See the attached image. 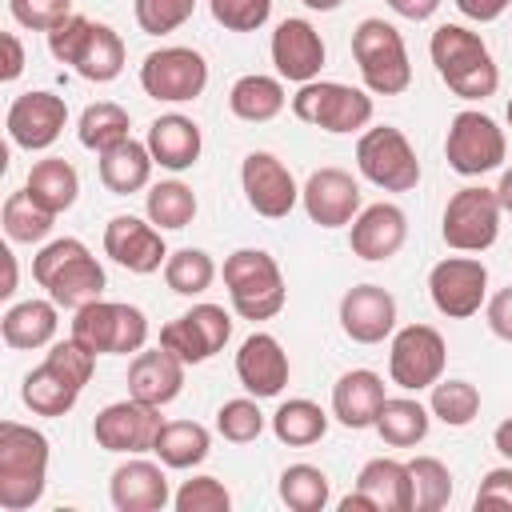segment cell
<instances>
[{"label": "cell", "mask_w": 512, "mask_h": 512, "mask_svg": "<svg viewBox=\"0 0 512 512\" xmlns=\"http://www.w3.org/2000/svg\"><path fill=\"white\" fill-rule=\"evenodd\" d=\"M488 328H492L500 340L512 344V284L500 288V292L488 300Z\"/></svg>", "instance_id": "816d5d0a"}, {"label": "cell", "mask_w": 512, "mask_h": 512, "mask_svg": "<svg viewBox=\"0 0 512 512\" xmlns=\"http://www.w3.org/2000/svg\"><path fill=\"white\" fill-rule=\"evenodd\" d=\"M476 508H512V468H492L480 480Z\"/></svg>", "instance_id": "f907efd6"}, {"label": "cell", "mask_w": 512, "mask_h": 512, "mask_svg": "<svg viewBox=\"0 0 512 512\" xmlns=\"http://www.w3.org/2000/svg\"><path fill=\"white\" fill-rule=\"evenodd\" d=\"M228 108H232V116H240L248 124H264V120H272V116L284 112V84L276 76L248 72V76H240L232 84Z\"/></svg>", "instance_id": "836d02e7"}, {"label": "cell", "mask_w": 512, "mask_h": 512, "mask_svg": "<svg viewBox=\"0 0 512 512\" xmlns=\"http://www.w3.org/2000/svg\"><path fill=\"white\" fill-rule=\"evenodd\" d=\"M240 184H244V196H248L252 212H260L268 220L288 216L300 200V188H296L292 172L272 152H248L244 164H240Z\"/></svg>", "instance_id": "ac0fdd59"}, {"label": "cell", "mask_w": 512, "mask_h": 512, "mask_svg": "<svg viewBox=\"0 0 512 512\" xmlns=\"http://www.w3.org/2000/svg\"><path fill=\"white\" fill-rule=\"evenodd\" d=\"M92 368H96V352H88L80 340L68 336L60 344H52L44 364L24 376L20 396L36 416H64V412H72L84 384L92 380Z\"/></svg>", "instance_id": "6da1fadb"}, {"label": "cell", "mask_w": 512, "mask_h": 512, "mask_svg": "<svg viewBox=\"0 0 512 512\" xmlns=\"http://www.w3.org/2000/svg\"><path fill=\"white\" fill-rule=\"evenodd\" d=\"M152 152H148V144H140V140H120L116 148H108V152H100V184L108 188V192H116V196H128V192H140L144 184H148V176H152Z\"/></svg>", "instance_id": "4dcf8cb0"}, {"label": "cell", "mask_w": 512, "mask_h": 512, "mask_svg": "<svg viewBox=\"0 0 512 512\" xmlns=\"http://www.w3.org/2000/svg\"><path fill=\"white\" fill-rule=\"evenodd\" d=\"M272 432L288 448H308V444H316L328 432V412L320 404L304 400V396L300 400H284L272 412Z\"/></svg>", "instance_id": "8d00e7d4"}, {"label": "cell", "mask_w": 512, "mask_h": 512, "mask_svg": "<svg viewBox=\"0 0 512 512\" xmlns=\"http://www.w3.org/2000/svg\"><path fill=\"white\" fill-rule=\"evenodd\" d=\"M208 84V64L196 48H156L144 56L140 64V88L152 96V100H164V104H184V100H196Z\"/></svg>", "instance_id": "4fadbf2b"}, {"label": "cell", "mask_w": 512, "mask_h": 512, "mask_svg": "<svg viewBox=\"0 0 512 512\" xmlns=\"http://www.w3.org/2000/svg\"><path fill=\"white\" fill-rule=\"evenodd\" d=\"M208 8L228 32H256L272 16V0H208Z\"/></svg>", "instance_id": "c3c4849f"}, {"label": "cell", "mask_w": 512, "mask_h": 512, "mask_svg": "<svg viewBox=\"0 0 512 512\" xmlns=\"http://www.w3.org/2000/svg\"><path fill=\"white\" fill-rule=\"evenodd\" d=\"M356 492L368 500L372 512H412V484H408V464L376 456L360 468Z\"/></svg>", "instance_id": "f546056e"}, {"label": "cell", "mask_w": 512, "mask_h": 512, "mask_svg": "<svg viewBox=\"0 0 512 512\" xmlns=\"http://www.w3.org/2000/svg\"><path fill=\"white\" fill-rule=\"evenodd\" d=\"M388 8L404 20H428L440 8V0H388Z\"/></svg>", "instance_id": "11a10c76"}, {"label": "cell", "mask_w": 512, "mask_h": 512, "mask_svg": "<svg viewBox=\"0 0 512 512\" xmlns=\"http://www.w3.org/2000/svg\"><path fill=\"white\" fill-rule=\"evenodd\" d=\"M164 280H168V288L180 292V296H200V292H208V284L216 280V264H212V256L200 252V248H180V252H168V260H164Z\"/></svg>", "instance_id": "7bdbcfd3"}, {"label": "cell", "mask_w": 512, "mask_h": 512, "mask_svg": "<svg viewBox=\"0 0 512 512\" xmlns=\"http://www.w3.org/2000/svg\"><path fill=\"white\" fill-rule=\"evenodd\" d=\"M212 448V436L204 424L196 420H164L160 436H156V456L164 468H196Z\"/></svg>", "instance_id": "d590c367"}, {"label": "cell", "mask_w": 512, "mask_h": 512, "mask_svg": "<svg viewBox=\"0 0 512 512\" xmlns=\"http://www.w3.org/2000/svg\"><path fill=\"white\" fill-rule=\"evenodd\" d=\"M184 388V360L176 352H168L164 344L152 352H136L128 364V396L164 408L168 400H176Z\"/></svg>", "instance_id": "484cf974"}, {"label": "cell", "mask_w": 512, "mask_h": 512, "mask_svg": "<svg viewBox=\"0 0 512 512\" xmlns=\"http://www.w3.org/2000/svg\"><path fill=\"white\" fill-rule=\"evenodd\" d=\"M272 64L284 80H296V84H308L320 76L324 68V40L320 32L300 20V16H288L276 24L272 32Z\"/></svg>", "instance_id": "603a6c76"}, {"label": "cell", "mask_w": 512, "mask_h": 512, "mask_svg": "<svg viewBox=\"0 0 512 512\" xmlns=\"http://www.w3.org/2000/svg\"><path fill=\"white\" fill-rule=\"evenodd\" d=\"M148 220L160 228V232H176V228H188L192 216H196V196L188 184L180 180H164V184H152L148 192Z\"/></svg>", "instance_id": "ab89813d"}, {"label": "cell", "mask_w": 512, "mask_h": 512, "mask_svg": "<svg viewBox=\"0 0 512 512\" xmlns=\"http://www.w3.org/2000/svg\"><path fill=\"white\" fill-rule=\"evenodd\" d=\"M108 496H112L116 512H160V508L172 504L168 476L152 460H128V464H120L112 472Z\"/></svg>", "instance_id": "d4e9b609"}, {"label": "cell", "mask_w": 512, "mask_h": 512, "mask_svg": "<svg viewBox=\"0 0 512 512\" xmlns=\"http://www.w3.org/2000/svg\"><path fill=\"white\" fill-rule=\"evenodd\" d=\"M428 296L436 312L464 320L476 316L484 296H488V268L476 256H448L428 272Z\"/></svg>", "instance_id": "e0dca14e"}, {"label": "cell", "mask_w": 512, "mask_h": 512, "mask_svg": "<svg viewBox=\"0 0 512 512\" xmlns=\"http://www.w3.org/2000/svg\"><path fill=\"white\" fill-rule=\"evenodd\" d=\"M508 124H512V100H508Z\"/></svg>", "instance_id": "94428289"}, {"label": "cell", "mask_w": 512, "mask_h": 512, "mask_svg": "<svg viewBox=\"0 0 512 512\" xmlns=\"http://www.w3.org/2000/svg\"><path fill=\"white\" fill-rule=\"evenodd\" d=\"M304 212L320 228H344L360 216V184L344 168H316L300 188Z\"/></svg>", "instance_id": "ffe728a7"}, {"label": "cell", "mask_w": 512, "mask_h": 512, "mask_svg": "<svg viewBox=\"0 0 512 512\" xmlns=\"http://www.w3.org/2000/svg\"><path fill=\"white\" fill-rule=\"evenodd\" d=\"M48 484V436L40 428L4 420L0 424V508L24 512L44 496Z\"/></svg>", "instance_id": "7a4b0ae2"}, {"label": "cell", "mask_w": 512, "mask_h": 512, "mask_svg": "<svg viewBox=\"0 0 512 512\" xmlns=\"http://www.w3.org/2000/svg\"><path fill=\"white\" fill-rule=\"evenodd\" d=\"M24 188H28V196H32L40 208H48L52 216H60V212H68V208L76 204L80 176H76V168H72L68 160L48 156V160H36V164H32Z\"/></svg>", "instance_id": "d6a6232c"}, {"label": "cell", "mask_w": 512, "mask_h": 512, "mask_svg": "<svg viewBox=\"0 0 512 512\" xmlns=\"http://www.w3.org/2000/svg\"><path fill=\"white\" fill-rule=\"evenodd\" d=\"M216 432H220L224 440H232V444H248V440H256V436L264 432V412H260V404L248 400V396H240V400H224L220 412H216Z\"/></svg>", "instance_id": "f6af8a7d"}, {"label": "cell", "mask_w": 512, "mask_h": 512, "mask_svg": "<svg viewBox=\"0 0 512 512\" xmlns=\"http://www.w3.org/2000/svg\"><path fill=\"white\" fill-rule=\"evenodd\" d=\"M48 52L96 84L116 80L124 68V40L108 24H96V20L76 16V12L48 32Z\"/></svg>", "instance_id": "5b68a950"}, {"label": "cell", "mask_w": 512, "mask_h": 512, "mask_svg": "<svg viewBox=\"0 0 512 512\" xmlns=\"http://www.w3.org/2000/svg\"><path fill=\"white\" fill-rule=\"evenodd\" d=\"M432 416L436 420H444L448 428H464V424H472L476 420V412H480V392H476V384H468V380H436L432 384Z\"/></svg>", "instance_id": "ee69618b"}, {"label": "cell", "mask_w": 512, "mask_h": 512, "mask_svg": "<svg viewBox=\"0 0 512 512\" xmlns=\"http://www.w3.org/2000/svg\"><path fill=\"white\" fill-rule=\"evenodd\" d=\"M428 408L420 404V400H412V396H388L384 404H380V416H376V432H380V440L384 444H392V448H412V444H420L424 436H428Z\"/></svg>", "instance_id": "e575fe53"}, {"label": "cell", "mask_w": 512, "mask_h": 512, "mask_svg": "<svg viewBox=\"0 0 512 512\" xmlns=\"http://www.w3.org/2000/svg\"><path fill=\"white\" fill-rule=\"evenodd\" d=\"M32 276L60 308H84V304L100 300V292H104V268L76 236L44 244L32 256Z\"/></svg>", "instance_id": "277c9868"}, {"label": "cell", "mask_w": 512, "mask_h": 512, "mask_svg": "<svg viewBox=\"0 0 512 512\" xmlns=\"http://www.w3.org/2000/svg\"><path fill=\"white\" fill-rule=\"evenodd\" d=\"M308 8H316V12H332V8H340L344 0H304Z\"/></svg>", "instance_id": "91938a15"}, {"label": "cell", "mask_w": 512, "mask_h": 512, "mask_svg": "<svg viewBox=\"0 0 512 512\" xmlns=\"http://www.w3.org/2000/svg\"><path fill=\"white\" fill-rule=\"evenodd\" d=\"M172 504H176V512H228L232 496L216 476H192L180 484Z\"/></svg>", "instance_id": "bcb514c9"}, {"label": "cell", "mask_w": 512, "mask_h": 512, "mask_svg": "<svg viewBox=\"0 0 512 512\" xmlns=\"http://www.w3.org/2000/svg\"><path fill=\"white\" fill-rule=\"evenodd\" d=\"M104 252L136 276H148V272L164 268V260H168L160 228L140 216H112L104 228Z\"/></svg>", "instance_id": "44dd1931"}, {"label": "cell", "mask_w": 512, "mask_h": 512, "mask_svg": "<svg viewBox=\"0 0 512 512\" xmlns=\"http://www.w3.org/2000/svg\"><path fill=\"white\" fill-rule=\"evenodd\" d=\"M356 168L364 180H372L384 192H412L420 184V160L408 144V136L392 124L368 128L356 144Z\"/></svg>", "instance_id": "30bf717a"}, {"label": "cell", "mask_w": 512, "mask_h": 512, "mask_svg": "<svg viewBox=\"0 0 512 512\" xmlns=\"http://www.w3.org/2000/svg\"><path fill=\"white\" fill-rule=\"evenodd\" d=\"M292 112L324 132H360L372 120V96L340 80H308L292 96Z\"/></svg>", "instance_id": "9c48e42d"}, {"label": "cell", "mask_w": 512, "mask_h": 512, "mask_svg": "<svg viewBox=\"0 0 512 512\" xmlns=\"http://www.w3.org/2000/svg\"><path fill=\"white\" fill-rule=\"evenodd\" d=\"M228 336H232V316L220 304H196L160 328V344L176 352L184 364L212 360L228 344Z\"/></svg>", "instance_id": "2e32d148"}, {"label": "cell", "mask_w": 512, "mask_h": 512, "mask_svg": "<svg viewBox=\"0 0 512 512\" xmlns=\"http://www.w3.org/2000/svg\"><path fill=\"white\" fill-rule=\"evenodd\" d=\"M352 56H356V68H360L368 92H376V96H400L412 84L408 48H404L400 32L380 16H368L356 24Z\"/></svg>", "instance_id": "52a82bcc"}, {"label": "cell", "mask_w": 512, "mask_h": 512, "mask_svg": "<svg viewBox=\"0 0 512 512\" xmlns=\"http://www.w3.org/2000/svg\"><path fill=\"white\" fill-rule=\"evenodd\" d=\"M496 200H500L504 212H512V168L500 176V184H496Z\"/></svg>", "instance_id": "6f0895ef"}, {"label": "cell", "mask_w": 512, "mask_h": 512, "mask_svg": "<svg viewBox=\"0 0 512 512\" xmlns=\"http://www.w3.org/2000/svg\"><path fill=\"white\" fill-rule=\"evenodd\" d=\"M0 44H4V68H0V80H16V76L24 72V48H20L16 32H4Z\"/></svg>", "instance_id": "db71d44e"}, {"label": "cell", "mask_w": 512, "mask_h": 512, "mask_svg": "<svg viewBox=\"0 0 512 512\" xmlns=\"http://www.w3.org/2000/svg\"><path fill=\"white\" fill-rule=\"evenodd\" d=\"M408 484H412V512H436L452 500V472L436 456L408 460Z\"/></svg>", "instance_id": "74e56055"}, {"label": "cell", "mask_w": 512, "mask_h": 512, "mask_svg": "<svg viewBox=\"0 0 512 512\" xmlns=\"http://www.w3.org/2000/svg\"><path fill=\"white\" fill-rule=\"evenodd\" d=\"M444 156L448 168L460 176H484L492 168H500L504 160V132L496 128L492 116L484 112H456L448 124V140H444Z\"/></svg>", "instance_id": "5bb4252c"}, {"label": "cell", "mask_w": 512, "mask_h": 512, "mask_svg": "<svg viewBox=\"0 0 512 512\" xmlns=\"http://www.w3.org/2000/svg\"><path fill=\"white\" fill-rule=\"evenodd\" d=\"M4 256V268H8V276H4V288H0V296H12L16 292V256L12 252H0Z\"/></svg>", "instance_id": "680465c9"}, {"label": "cell", "mask_w": 512, "mask_h": 512, "mask_svg": "<svg viewBox=\"0 0 512 512\" xmlns=\"http://www.w3.org/2000/svg\"><path fill=\"white\" fill-rule=\"evenodd\" d=\"M72 340H80L96 356H128L140 352L148 340V320L136 304H116V300H92L76 308L72 320Z\"/></svg>", "instance_id": "ba28073f"}, {"label": "cell", "mask_w": 512, "mask_h": 512, "mask_svg": "<svg viewBox=\"0 0 512 512\" xmlns=\"http://www.w3.org/2000/svg\"><path fill=\"white\" fill-rule=\"evenodd\" d=\"M404 240H408V220L396 204L360 208V216L352 220V236H348V244L360 260H388L404 248Z\"/></svg>", "instance_id": "4316f807"}, {"label": "cell", "mask_w": 512, "mask_h": 512, "mask_svg": "<svg viewBox=\"0 0 512 512\" xmlns=\"http://www.w3.org/2000/svg\"><path fill=\"white\" fill-rule=\"evenodd\" d=\"M428 52H432V64L440 72V80L464 96V100H484L496 92L500 84V72H496V60L488 52V44L468 32L464 24H440L428 40Z\"/></svg>", "instance_id": "3957f363"}, {"label": "cell", "mask_w": 512, "mask_h": 512, "mask_svg": "<svg viewBox=\"0 0 512 512\" xmlns=\"http://www.w3.org/2000/svg\"><path fill=\"white\" fill-rule=\"evenodd\" d=\"M144 144H148L152 160H156L160 168H168V172L192 168V164L200 160V148H204L196 120H188V116H180V112L156 116V120L148 124V140H144Z\"/></svg>", "instance_id": "f1b7e54d"}, {"label": "cell", "mask_w": 512, "mask_h": 512, "mask_svg": "<svg viewBox=\"0 0 512 512\" xmlns=\"http://www.w3.org/2000/svg\"><path fill=\"white\" fill-rule=\"evenodd\" d=\"M80 144L92 148V152H108L116 148L120 140H128V112L112 100H100V104H88L80 112Z\"/></svg>", "instance_id": "f35d334b"}, {"label": "cell", "mask_w": 512, "mask_h": 512, "mask_svg": "<svg viewBox=\"0 0 512 512\" xmlns=\"http://www.w3.org/2000/svg\"><path fill=\"white\" fill-rule=\"evenodd\" d=\"M4 124H8L12 144H20L28 152H40V148L56 144V136L64 132L68 104L60 96H52V92H24V96H16L8 104Z\"/></svg>", "instance_id": "d6986e66"}, {"label": "cell", "mask_w": 512, "mask_h": 512, "mask_svg": "<svg viewBox=\"0 0 512 512\" xmlns=\"http://www.w3.org/2000/svg\"><path fill=\"white\" fill-rule=\"evenodd\" d=\"M444 364H448V348H444V336L428 324H408L392 336V348H388V376L392 384H400L404 392H420V388H432L440 376H444Z\"/></svg>", "instance_id": "7c38bea8"}, {"label": "cell", "mask_w": 512, "mask_h": 512, "mask_svg": "<svg viewBox=\"0 0 512 512\" xmlns=\"http://www.w3.org/2000/svg\"><path fill=\"white\" fill-rule=\"evenodd\" d=\"M492 444H496V452H500V456H508V460H512V416H508L504 424H496Z\"/></svg>", "instance_id": "9f6ffc18"}, {"label": "cell", "mask_w": 512, "mask_h": 512, "mask_svg": "<svg viewBox=\"0 0 512 512\" xmlns=\"http://www.w3.org/2000/svg\"><path fill=\"white\" fill-rule=\"evenodd\" d=\"M160 428H164L160 408L156 404H144L136 396L100 408L96 420H92V436H96V444L104 452H132V456L136 452H152Z\"/></svg>", "instance_id": "9a60e30c"}, {"label": "cell", "mask_w": 512, "mask_h": 512, "mask_svg": "<svg viewBox=\"0 0 512 512\" xmlns=\"http://www.w3.org/2000/svg\"><path fill=\"white\" fill-rule=\"evenodd\" d=\"M4 232H8V240H16V244H40L48 232H52V212L48 208H40L32 196H28V188H20V192H12L8 200H4Z\"/></svg>", "instance_id": "b9f144b4"}, {"label": "cell", "mask_w": 512, "mask_h": 512, "mask_svg": "<svg viewBox=\"0 0 512 512\" xmlns=\"http://www.w3.org/2000/svg\"><path fill=\"white\" fill-rule=\"evenodd\" d=\"M132 8H136V24L148 36H164V32H176L192 16L196 0H136Z\"/></svg>", "instance_id": "7dc6e473"}, {"label": "cell", "mask_w": 512, "mask_h": 512, "mask_svg": "<svg viewBox=\"0 0 512 512\" xmlns=\"http://www.w3.org/2000/svg\"><path fill=\"white\" fill-rule=\"evenodd\" d=\"M508 4H512V0H456V8H460L468 20H476V24L496 20V16H500Z\"/></svg>", "instance_id": "f5cc1de1"}, {"label": "cell", "mask_w": 512, "mask_h": 512, "mask_svg": "<svg viewBox=\"0 0 512 512\" xmlns=\"http://www.w3.org/2000/svg\"><path fill=\"white\" fill-rule=\"evenodd\" d=\"M56 300H24V304H12L0 320V336L8 348H44L52 336H56Z\"/></svg>", "instance_id": "1f68e13d"}, {"label": "cell", "mask_w": 512, "mask_h": 512, "mask_svg": "<svg viewBox=\"0 0 512 512\" xmlns=\"http://www.w3.org/2000/svg\"><path fill=\"white\" fill-rule=\"evenodd\" d=\"M384 400V380L372 368H352L332 384V416L344 428H372Z\"/></svg>", "instance_id": "83f0119b"}, {"label": "cell", "mask_w": 512, "mask_h": 512, "mask_svg": "<svg viewBox=\"0 0 512 512\" xmlns=\"http://www.w3.org/2000/svg\"><path fill=\"white\" fill-rule=\"evenodd\" d=\"M500 212L496 188H460L444 208L440 236L456 252H484L500 236Z\"/></svg>", "instance_id": "8fae6325"}, {"label": "cell", "mask_w": 512, "mask_h": 512, "mask_svg": "<svg viewBox=\"0 0 512 512\" xmlns=\"http://www.w3.org/2000/svg\"><path fill=\"white\" fill-rule=\"evenodd\" d=\"M224 288H228V300H232L236 316H244L252 324L272 320L288 300L280 264L264 248H236L224 260Z\"/></svg>", "instance_id": "8992f818"}, {"label": "cell", "mask_w": 512, "mask_h": 512, "mask_svg": "<svg viewBox=\"0 0 512 512\" xmlns=\"http://www.w3.org/2000/svg\"><path fill=\"white\" fill-rule=\"evenodd\" d=\"M340 328L356 344H380L396 328V300L380 284H356L340 300Z\"/></svg>", "instance_id": "7402d4cb"}, {"label": "cell", "mask_w": 512, "mask_h": 512, "mask_svg": "<svg viewBox=\"0 0 512 512\" xmlns=\"http://www.w3.org/2000/svg\"><path fill=\"white\" fill-rule=\"evenodd\" d=\"M236 380L256 400L280 396V388L288 384V352L280 348V340L268 332H252L236 352Z\"/></svg>", "instance_id": "cb8c5ba5"}, {"label": "cell", "mask_w": 512, "mask_h": 512, "mask_svg": "<svg viewBox=\"0 0 512 512\" xmlns=\"http://www.w3.org/2000/svg\"><path fill=\"white\" fill-rule=\"evenodd\" d=\"M16 24L32 28V32H52L56 24H64L72 16V0H8Z\"/></svg>", "instance_id": "681fc988"}, {"label": "cell", "mask_w": 512, "mask_h": 512, "mask_svg": "<svg viewBox=\"0 0 512 512\" xmlns=\"http://www.w3.org/2000/svg\"><path fill=\"white\" fill-rule=\"evenodd\" d=\"M328 496H332L328 476L316 464H292L280 472V500L292 512H324Z\"/></svg>", "instance_id": "60d3db41"}]
</instances>
